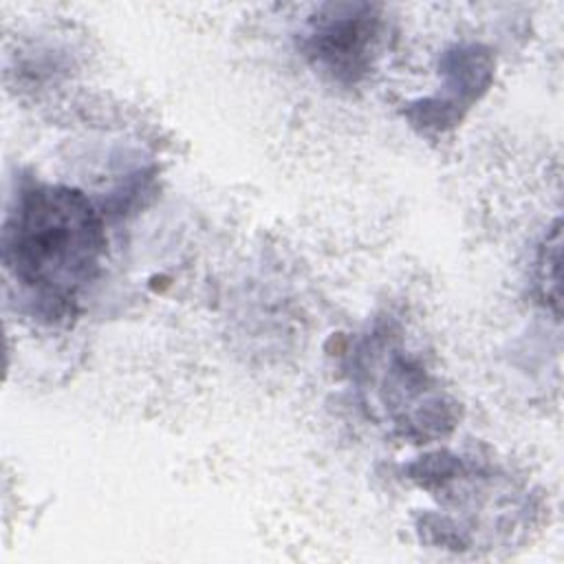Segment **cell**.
Listing matches in <instances>:
<instances>
[{
  "instance_id": "obj_3",
  "label": "cell",
  "mask_w": 564,
  "mask_h": 564,
  "mask_svg": "<svg viewBox=\"0 0 564 564\" xmlns=\"http://www.w3.org/2000/svg\"><path fill=\"white\" fill-rule=\"evenodd\" d=\"M540 289H542V297L546 302H553V308L557 311L560 306V227L555 223L551 238L546 236V245L542 247V256H540Z\"/></svg>"
},
{
  "instance_id": "obj_2",
  "label": "cell",
  "mask_w": 564,
  "mask_h": 564,
  "mask_svg": "<svg viewBox=\"0 0 564 564\" xmlns=\"http://www.w3.org/2000/svg\"><path fill=\"white\" fill-rule=\"evenodd\" d=\"M381 20L368 4H337L308 31V55L339 82H357L372 64Z\"/></svg>"
},
{
  "instance_id": "obj_1",
  "label": "cell",
  "mask_w": 564,
  "mask_h": 564,
  "mask_svg": "<svg viewBox=\"0 0 564 564\" xmlns=\"http://www.w3.org/2000/svg\"><path fill=\"white\" fill-rule=\"evenodd\" d=\"M104 251L101 218L79 189L44 183L22 187L4 223L2 260L42 308L70 313L99 275Z\"/></svg>"
}]
</instances>
